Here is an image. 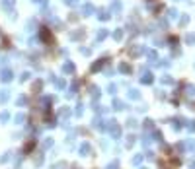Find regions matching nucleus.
I'll list each match as a JSON object with an SVG mask.
<instances>
[{"label": "nucleus", "mask_w": 195, "mask_h": 169, "mask_svg": "<svg viewBox=\"0 0 195 169\" xmlns=\"http://www.w3.org/2000/svg\"><path fill=\"white\" fill-rule=\"evenodd\" d=\"M8 119H10V115H8L6 111H4V113H0V121H2V123H6Z\"/></svg>", "instance_id": "obj_27"}, {"label": "nucleus", "mask_w": 195, "mask_h": 169, "mask_svg": "<svg viewBox=\"0 0 195 169\" xmlns=\"http://www.w3.org/2000/svg\"><path fill=\"white\" fill-rule=\"evenodd\" d=\"M143 169H146V167H143Z\"/></svg>", "instance_id": "obj_48"}, {"label": "nucleus", "mask_w": 195, "mask_h": 169, "mask_svg": "<svg viewBox=\"0 0 195 169\" xmlns=\"http://www.w3.org/2000/svg\"><path fill=\"white\" fill-rule=\"evenodd\" d=\"M133 144H135V136H133V134H131V136L127 138V148H131V146H133Z\"/></svg>", "instance_id": "obj_30"}, {"label": "nucleus", "mask_w": 195, "mask_h": 169, "mask_svg": "<svg viewBox=\"0 0 195 169\" xmlns=\"http://www.w3.org/2000/svg\"><path fill=\"white\" fill-rule=\"evenodd\" d=\"M82 12H84V16H92V14H94V6H92V4H84V6H82Z\"/></svg>", "instance_id": "obj_9"}, {"label": "nucleus", "mask_w": 195, "mask_h": 169, "mask_svg": "<svg viewBox=\"0 0 195 169\" xmlns=\"http://www.w3.org/2000/svg\"><path fill=\"white\" fill-rule=\"evenodd\" d=\"M152 82H154V76H152V74H150L148 70H143V76H141V84H152Z\"/></svg>", "instance_id": "obj_2"}, {"label": "nucleus", "mask_w": 195, "mask_h": 169, "mask_svg": "<svg viewBox=\"0 0 195 169\" xmlns=\"http://www.w3.org/2000/svg\"><path fill=\"white\" fill-rule=\"evenodd\" d=\"M187 128H189V132H195V121H191V123L187 124Z\"/></svg>", "instance_id": "obj_38"}, {"label": "nucleus", "mask_w": 195, "mask_h": 169, "mask_svg": "<svg viewBox=\"0 0 195 169\" xmlns=\"http://www.w3.org/2000/svg\"><path fill=\"white\" fill-rule=\"evenodd\" d=\"M82 111H84V109H82V103H78V109H76V115H78V117L82 115Z\"/></svg>", "instance_id": "obj_42"}, {"label": "nucleus", "mask_w": 195, "mask_h": 169, "mask_svg": "<svg viewBox=\"0 0 195 169\" xmlns=\"http://www.w3.org/2000/svg\"><path fill=\"white\" fill-rule=\"evenodd\" d=\"M143 157L144 156H141V154H139V156H135V157H133V163H135V165H139V163L143 161Z\"/></svg>", "instance_id": "obj_26"}, {"label": "nucleus", "mask_w": 195, "mask_h": 169, "mask_svg": "<svg viewBox=\"0 0 195 169\" xmlns=\"http://www.w3.org/2000/svg\"><path fill=\"white\" fill-rule=\"evenodd\" d=\"M92 154V146L88 142H82L80 144V156H90Z\"/></svg>", "instance_id": "obj_3"}, {"label": "nucleus", "mask_w": 195, "mask_h": 169, "mask_svg": "<svg viewBox=\"0 0 195 169\" xmlns=\"http://www.w3.org/2000/svg\"><path fill=\"white\" fill-rule=\"evenodd\" d=\"M146 157H148V159H154V152H146Z\"/></svg>", "instance_id": "obj_44"}, {"label": "nucleus", "mask_w": 195, "mask_h": 169, "mask_svg": "<svg viewBox=\"0 0 195 169\" xmlns=\"http://www.w3.org/2000/svg\"><path fill=\"white\" fill-rule=\"evenodd\" d=\"M51 146H53V140H51V138H47V140H45V142H43V148H51Z\"/></svg>", "instance_id": "obj_31"}, {"label": "nucleus", "mask_w": 195, "mask_h": 169, "mask_svg": "<svg viewBox=\"0 0 195 169\" xmlns=\"http://www.w3.org/2000/svg\"><path fill=\"white\" fill-rule=\"evenodd\" d=\"M2 6H4V8H12L14 6V0H2Z\"/></svg>", "instance_id": "obj_25"}, {"label": "nucleus", "mask_w": 195, "mask_h": 169, "mask_svg": "<svg viewBox=\"0 0 195 169\" xmlns=\"http://www.w3.org/2000/svg\"><path fill=\"white\" fill-rule=\"evenodd\" d=\"M182 119H174V121H172V128L176 130V132H178V130H182Z\"/></svg>", "instance_id": "obj_10"}, {"label": "nucleus", "mask_w": 195, "mask_h": 169, "mask_svg": "<svg viewBox=\"0 0 195 169\" xmlns=\"http://www.w3.org/2000/svg\"><path fill=\"white\" fill-rule=\"evenodd\" d=\"M119 72H123V74H129V72H131V66L127 64V62H121V64H119Z\"/></svg>", "instance_id": "obj_14"}, {"label": "nucleus", "mask_w": 195, "mask_h": 169, "mask_svg": "<svg viewBox=\"0 0 195 169\" xmlns=\"http://www.w3.org/2000/svg\"><path fill=\"white\" fill-rule=\"evenodd\" d=\"M102 66H104V60H98V62H94V64H92V72H98Z\"/></svg>", "instance_id": "obj_17"}, {"label": "nucleus", "mask_w": 195, "mask_h": 169, "mask_svg": "<svg viewBox=\"0 0 195 169\" xmlns=\"http://www.w3.org/2000/svg\"><path fill=\"white\" fill-rule=\"evenodd\" d=\"M24 121H26V115H16V123L18 124H22Z\"/></svg>", "instance_id": "obj_29"}, {"label": "nucleus", "mask_w": 195, "mask_h": 169, "mask_svg": "<svg viewBox=\"0 0 195 169\" xmlns=\"http://www.w3.org/2000/svg\"><path fill=\"white\" fill-rule=\"evenodd\" d=\"M107 91H109L111 95H115V91H117V86H115V84H109V86H107Z\"/></svg>", "instance_id": "obj_23"}, {"label": "nucleus", "mask_w": 195, "mask_h": 169, "mask_svg": "<svg viewBox=\"0 0 195 169\" xmlns=\"http://www.w3.org/2000/svg\"><path fill=\"white\" fill-rule=\"evenodd\" d=\"M111 12L121 14V2H119V0H113V2H111Z\"/></svg>", "instance_id": "obj_5"}, {"label": "nucleus", "mask_w": 195, "mask_h": 169, "mask_svg": "<svg viewBox=\"0 0 195 169\" xmlns=\"http://www.w3.org/2000/svg\"><path fill=\"white\" fill-rule=\"evenodd\" d=\"M146 54H148L150 60H156V52H154V51H146Z\"/></svg>", "instance_id": "obj_34"}, {"label": "nucleus", "mask_w": 195, "mask_h": 169, "mask_svg": "<svg viewBox=\"0 0 195 169\" xmlns=\"http://www.w3.org/2000/svg\"><path fill=\"white\" fill-rule=\"evenodd\" d=\"M172 82H174V80L170 78V76H164L162 78V84H172Z\"/></svg>", "instance_id": "obj_37"}, {"label": "nucleus", "mask_w": 195, "mask_h": 169, "mask_svg": "<svg viewBox=\"0 0 195 169\" xmlns=\"http://www.w3.org/2000/svg\"><path fill=\"white\" fill-rule=\"evenodd\" d=\"M113 39H115V41L123 39V29H115V31H113Z\"/></svg>", "instance_id": "obj_16"}, {"label": "nucleus", "mask_w": 195, "mask_h": 169, "mask_svg": "<svg viewBox=\"0 0 195 169\" xmlns=\"http://www.w3.org/2000/svg\"><path fill=\"white\" fill-rule=\"evenodd\" d=\"M152 126H154V121L146 119V121H144V128H152Z\"/></svg>", "instance_id": "obj_28"}, {"label": "nucleus", "mask_w": 195, "mask_h": 169, "mask_svg": "<svg viewBox=\"0 0 195 169\" xmlns=\"http://www.w3.org/2000/svg\"><path fill=\"white\" fill-rule=\"evenodd\" d=\"M170 43H172V45L176 47V45H178V37H172V39H170Z\"/></svg>", "instance_id": "obj_45"}, {"label": "nucleus", "mask_w": 195, "mask_h": 169, "mask_svg": "<svg viewBox=\"0 0 195 169\" xmlns=\"http://www.w3.org/2000/svg\"><path fill=\"white\" fill-rule=\"evenodd\" d=\"M12 78H14V76H12V72H10V70H2V76H0L2 82H10Z\"/></svg>", "instance_id": "obj_6"}, {"label": "nucleus", "mask_w": 195, "mask_h": 169, "mask_svg": "<svg viewBox=\"0 0 195 169\" xmlns=\"http://www.w3.org/2000/svg\"><path fill=\"white\" fill-rule=\"evenodd\" d=\"M185 93H187V97H193L195 95V88L193 86H187V88H185Z\"/></svg>", "instance_id": "obj_19"}, {"label": "nucleus", "mask_w": 195, "mask_h": 169, "mask_svg": "<svg viewBox=\"0 0 195 169\" xmlns=\"http://www.w3.org/2000/svg\"><path fill=\"white\" fill-rule=\"evenodd\" d=\"M117 167H119V163H117V161H113V163L107 165V169H117Z\"/></svg>", "instance_id": "obj_41"}, {"label": "nucleus", "mask_w": 195, "mask_h": 169, "mask_svg": "<svg viewBox=\"0 0 195 169\" xmlns=\"http://www.w3.org/2000/svg\"><path fill=\"white\" fill-rule=\"evenodd\" d=\"M90 90H92V97H94V99H96V97H100V88H96V86H92Z\"/></svg>", "instance_id": "obj_20"}, {"label": "nucleus", "mask_w": 195, "mask_h": 169, "mask_svg": "<svg viewBox=\"0 0 195 169\" xmlns=\"http://www.w3.org/2000/svg\"><path fill=\"white\" fill-rule=\"evenodd\" d=\"M70 37H72V39H82V37H84V31H82V29H80V31H76V33H72Z\"/></svg>", "instance_id": "obj_21"}, {"label": "nucleus", "mask_w": 195, "mask_h": 169, "mask_svg": "<svg viewBox=\"0 0 195 169\" xmlns=\"http://www.w3.org/2000/svg\"><path fill=\"white\" fill-rule=\"evenodd\" d=\"M141 52H144V47H135V49H131L129 54H131V57H139Z\"/></svg>", "instance_id": "obj_11"}, {"label": "nucleus", "mask_w": 195, "mask_h": 169, "mask_svg": "<svg viewBox=\"0 0 195 169\" xmlns=\"http://www.w3.org/2000/svg\"><path fill=\"white\" fill-rule=\"evenodd\" d=\"M26 101H27V99L24 97V95H22V97H18V105H26Z\"/></svg>", "instance_id": "obj_40"}, {"label": "nucleus", "mask_w": 195, "mask_h": 169, "mask_svg": "<svg viewBox=\"0 0 195 169\" xmlns=\"http://www.w3.org/2000/svg\"><path fill=\"white\" fill-rule=\"evenodd\" d=\"M127 124H129L131 128H136V124H139V123H136L135 119H129V121H127Z\"/></svg>", "instance_id": "obj_32"}, {"label": "nucleus", "mask_w": 195, "mask_h": 169, "mask_svg": "<svg viewBox=\"0 0 195 169\" xmlns=\"http://www.w3.org/2000/svg\"><path fill=\"white\" fill-rule=\"evenodd\" d=\"M154 140L162 142V132H160V130H156V132H154Z\"/></svg>", "instance_id": "obj_33"}, {"label": "nucleus", "mask_w": 195, "mask_h": 169, "mask_svg": "<svg viewBox=\"0 0 195 169\" xmlns=\"http://www.w3.org/2000/svg\"><path fill=\"white\" fill-rule=\"evenodd\" d=\"M168 14H170V18H172V20H174V18H178V10H174V8H172Z\"/></svg>", "instance_id": "obj_35"}, {"label": "nucleus", "mask_w": 195, "mask_h": 169, "mask_svg": "<svg viewBox=\"0 0 195 169\" xmlns=\"http://www.w3.org/2000/svg\"><path fill=\"white\" fill-rule=\"evenodd\" d=\"M8 97H10V93H8V90H4L2 93H0V101H6Z\"/></svg>", "instance_id": "obj_24"}, {"label": "nucleus", "mask_w": 195, "mask_h": 169, "mask_svg": "<svg viewBox=\"0 0 195 169\" xmlns=\"http://www.w3.org/2000/svg\"><path fill=\"white\" fill-rule=\"evenodd\" d=\"M57 86H58V88H65V80H57Z\"/></svg>", "instance_id": "obj_43"}, {"label": "nucleus", "mask_w": 195, "mask_h": 169, "mask_svg": "<svg viewBox=\"0 0 195 169\" xmlns=\"http://www.w3.org/2000/svg\"><path fill=\"white\" fill-rule=\"evenodd\" d=\"M150 142H152V138H150L148 134H144L143 136V146H150Z\"/></svg>", "instance_id": "obj_22"}, {"label": "nucleus", "mask_w": 195, "mask_h": 169, "mask_svg": "<svg viewBox=\"0 0 195 169\" xmlns=\"http://www.w3.org/2000/svg\"><path fill=\"white\" fill-rule=\"evenodd\" d=\"M98 18H100L102 21H107V20L111 18V16H109V12H107V10H100V14H98Z\"/></svg>", "instance_id": "obj_8"}, {"label": "nucleus", "mask_w": 195, "mask_h": 169, "mask_svg": "<svg viewBox=\"0 0 195 169\" xmlns=\"http://www.w3.org/2000/svg\"><path fill=\"white\" fill-rule=\"evenodd\" d=\"M63 72H68V74H72V72H74V64H72V62H66V64L63 66Z\"/></svg>", "instance_id": "obj_15"}, {"label": "nucleus", "mask_w": 195, "mask_h": 169, "mask_svg": "<svg viewBox=\"0 0 195 169\" xmlns=\"http://www.w3.org/2000/svg\"><path fill=\"white\" fill-rule=\"evenodd\" d=\"M187 21H189V16H183L182 20H180V23H182V26H187Z\"/></svg>", "instance_id": "obj_36"}, {"label": "nucleus", "mask_w": 195, "mask_h": 169, "mask_svg": "<svg viewBox=\"0 0 195 169\" xmlns=\"http://www.w3.org/2000/svg\"><path fill=\"white\" fill-rule=\"evenodd\" d=\"M65 2H68L70 6H74V4H76V0H65Z\"/></svg>", "instance_id": "obj_46"}, {"label": "nucleus", "mask_w": 195, "mask_h": 169, "mask_svg": "<svg viewBox=\"0 0 195 169\" xmlns=\"http://www.w3.org/2000/svg\"><path fill=\"white\" fill-rule=\"evenodd\" d=\"M33 2H41V4H43V2H45V0H33Z\"/></svg>", "instance_id": "obj_47"}, {"label": "nucleus", "mask_w": 195, "mask_h": 169, "mask_svg": "<svg viewBox=\"0 0 195 169\" xmlns=\"http://www.w3.org/2000/svg\"><path fill=\"white\" fill-rule=\"evenodd\" d=\"M92 126H94V128H98V130H105V124H104V121H102V119H94V121H92Z\"/></svg>", "instance_id": "obj_4"}, {"label": "nucleus", "mask_w": 195, "mask_h": 169, "mask_svg": "<svg viewBox=\"0 0 195 169\" xmlns=\"http://www.w3.org/2000/svg\"><path fill=\"white\" fill-rule=\"evenodd\" d=\"M127 95H129V99H141L139 90H129V91H127Z\"/></svg>", "instance_id": "obj_12"}, {"label": "nucleus", "mask_w": 195, "mask_h": 169, "mask_svg": "<svg viewBox=\"0 0 195 169\" xmlns=\"http://www.w3.org/2000/svg\"><path fill=\"white\" fill-rule=\"evenodd\" d=\"M105 37H107V29H100L98 35H96V41H104Z\"/></svg>", "instance_id": "obj_13"}, {"label": "nucleus", "mask_w": 195, "mask_h": 169, "mask_svg": "<svg viewBox=\"0 0 195 169\" xmlns=\"http://www.w3.org/2000/svg\"><path fill=\"white\" fill-rule=\"evenodd\" d=\"M185 43H189V45H193L195 43V35L193 33H187V35H185Z\"/></svg>", "instance_id": "obj_18"}, {"label": "nucleus", "mask_w": 195, "mask_h": 169, "mask_svg": "<svg viewBox=\"0 0 195 169\" xmlns=\"http://www.w3.org/2000/svg\"><path fill=\"white\" fill-rule=\"evenodd\" d=\"M65 167H66V163H63V161H61V163H57V165H55L53 169H65Z\"/></svg>", "instance_id": "obj_39"}, {"label": "nucleus", "mask_w": 195, "mask_h": 169, "mask_svg": "<svg viewBox=\"0 0 195 169\" xmlns=\"http://www.w3.org/2000/svg\"><path fill=\"white\" fill-rule=\"evenodd\" d=\"M109 132H111V136H113V140H117V138L121 136V128L115 124V121H109Z\"/></svg>", "instance_id": "obj_1"}, {"label": "nucleus", "mask_w": 195, "mask_h": 169, "mask_svg": "<svg viewBox=\"0 0 195 169\" xmlns=\"http://www.w3.org/2000/svg\"><path fill=\"white\" fill-rule=\"evenodd\" d=\"M111 107H113L115 111H121V109H125V103H123V101H119V99H113Z\"/></svg>", "instance_id": "obj_7"}]
</instances>
